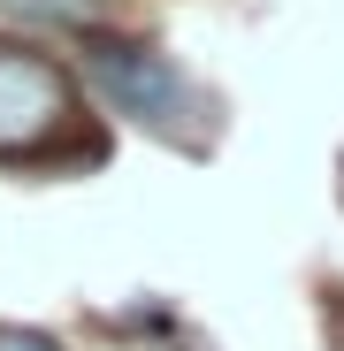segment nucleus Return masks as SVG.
Here are the masks:
<instances>
[{"instance_id": "f257e3e1", "label": "nucleus", "mask_w": 344, "mask_h": 351, "mask_svg": "<svg viewBox=\"0 0 344 351\" xmlns=\"http://www.w3.org/2000/svg\"><path fill=\"white\" fill-rule=\"evenodd\" d=\"M77 77H84V92L115 114V123H130V130L176 145V153H207V138H214V92L168 46L123 38V31L100 23V31L77 38Z\"/></svg>"}, {"instance_id": "7ed1b4c3", "label": "nucleus", "mask_w": 344, "mask_h": 351, "mask_svg": "<svg viewBox=\"0 0 344 351\" xmlns=\"http://www.w3.org/2000/svg\"><path fill=\"white\" fill-rule=\"evenodd\" d=\"M0 23L8 31H69V38H84V31L107 23V0H0Z\"/></svg>"}, {"instance_id": "f03ea898", "label": "nucleus", "mask_w": 344, "mask_h": 351, "mask_svg": "<svg viewBox=\"0 0 344 351\" xmlns=\"http://www.w3.org/2000/svg\"><path fill=\"white\" fill-rule=\"evenodd\" d=\"M62 153L100 160V138H77V84L54 53L0 38V160L46 168Z\"/></svg>"}, {"instance_id": "20e7f679", "label": "nucleus", "mask_w": 344, "mask_h": 351, "mask_svg": "<svg viewBox=\"0 0 344 351\" xmlns=\"http://www.w3.org/2000/svg\"><path fill=\"white\" fill-rule=\"evenodd\" d=\"M0 351H62L46 328H0Z\"/></svg>"}]
</instances>
